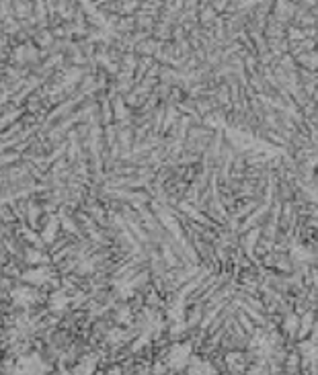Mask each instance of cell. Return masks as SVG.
Wrapping results in <instances>:
<instances>
[{"mask_svg":"<svg viewBox=\"0 0 318 375\" xmlns=\"http://www.w3.org/2000/svg\"><path fill=\"white\" fill-rule=\"evenodd\" d=\"M189 353H191L189 344H177V346H173V351H171V355H169L171 365L181 367L183 363H187V361H189Z\"/></svg>","mask_w":318,"mask_h":375,"instance_id":"1","label":"cell"},{"mask_svg":"<svg viewBox=\"0 0 318 375\" xmlns=\"http://www.w3.org/2000/svg\"><path fill=\"white\" fill-rule=\"evenodd\" d=\"M300 351L304 355V359L310 361V363H318V342L316 340H306L300 344Z\"/></svg>","mask_w":318,"mask_h":375,"instance_id":"2","label":"cell"},{"mask_svg":"<svg viewBox=\"0 0 318 375\" xmlns=\"http://www.w3.org/2000/svg\"><path fill=\"white\" fill-rule=\"evenodd\" d=\"M12 301L19 303V305H29V303L35 301V291L27 289V287H23V289H15V291H12Z\"/></svg>","mask_w":318,"mask_h":375,"instance_id":"3","label":"cell"},{"mask_svg":"<svg viewBox=\"0 0 318 375\" xmlns=\"http://www.w3.org/2000/svg\"><path fill=\"white\" fill-rule=\"evenodd\" d=\"M23 279L25 281H29L33 285H44L47 281V271L45 269H33V271H27L23 275Z\"/></svg>","mask_w":318,"mask_h":375,"instance_id":"4","label":"cell"},{"mask_svg":"<svg viewBox=\"0 0 318 375\" xmlns=\"http://www.w3.org/2000/svg\"><path fill=\"white\" fill-rule=\"evenodd\" d=\"M298 322H300V318L298 316H287L285 318V324H283V328H285V332H289V334H296V332H298Z\"/></svg>","mask_w":318,"mask_h":375,"instance_id":"5","label":"cell"},{"mask_svg":"<svg viewBox=\"0 0 318 375\" xmlns=\"http://www.w3.org/2000/svg\"><path fill=\"white\" fill-rule=\"evenodd\" d=\"M292 256H294L296 260H308V258H310V252H304V250H300V246H296V248L292 250Z\"/></svg>","mask_w":318,"mask_h":375,"instance_id":"6","label":"cell"},{"mask_svg":"<svg viewBox=\"0 0 318 375\" xmlns=\"http://www.w3.org/2000/svg\"><path fill=\"white\" fill-rule=\"evenodd\" d=\"M310 332H312V336H314V340H318V320H316V322L312 324V330H310Z\"/></svg>","mask_w":318,"mask_h":375,"instance_id":"7","label":"cell"}]
</instances>
